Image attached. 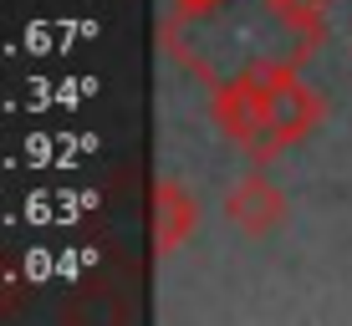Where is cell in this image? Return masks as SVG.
I'll use <instances>...</instances> for the list:
<instances>
[{
  "instance_id": "6da1fadb",
  "label": "cell",
  "mask_w": 352,
  "mask_h": 326,
  "mask_svg": "<svg viewBox=\"0 0 352 326\" xmlns=\"http://www.w3.org/2000/svg\"><path fill=\"white\" fill-rule=\"evenodd\" d=\"M210 117L230 143L245 148L250 163L265 168L276 153H286L281 138H276V123H271V87H265V77L256 71V62H245V71L220 77L210 87Z\"/></svg>"
},
{
  "instance_id": "7a4b0ae2",
  "label": "cell",
  "mask_w": 352,
  "mask_h": 326,
  "mask_svg": "<svg viewBox=\"0 0 352 326\" xmlns=\"http://www.w3.org/2000/svg\"><path fill=\"white\" fill-rule=\"evenodd\" d=\"M250 62H256V71L265 77V87H271V123H276L281 148L301 143L311 128H322L327 102H322L317 87L301 82V62L296 56H250Z\"/></svg>"
},
{
  "instance_id": "3957f363",
  "label": "cell",
  "mask_w": 352,
  "mask_h": 326,
  "mask_svg": "<svg viewBox=\"0 0 352 326\" xmlns=\"http://www.w3.org/2000/svg\"><path fill=\"white\" fill-rule=\"evenodd\" d=\"M286 214H291V204H286L281 189L261 174V163H256V174H245V178L225 194V220L235 224L240 235H250V240L276 235V229L286 224Z\"/></svg>"
},
{
  "instance_id": "277c9868",
  "label": "cell",
  "mask_w": 352,
  "mask_h": 326,
  "mask_svg": "<svg viewBox=\"0 0 352 326\" xmlns=\"http://www.w3.org/2000/svg\"><path fill=\"white\" fill-rule=\"evenodd\" d=\"M194 229H199V199L179 178H159L153 184V255L168 260L174 250L189 245Z\"/></svg>"
},
{
  "instance_id": "5b68a950",
  "label": "cell",
  "mask_w": 352,
  "mask_h": 326,
  "mask_svg": "<svg viewBox=\"0 0 352 326\" xmlns=\"http://www.w3.org/2000/svg\"><path fill=\"white\" fill-rule=\"evenodd\" d=\"M265 10H271V16L286 26V36L296 41L291 46L296 62H307V56L322 51V41H327V0H265Z\"/></svg>"
},
{
  "instance_id": "8992f818",
  "label": "cell",
  "mask_w": 352,
  "mask_h": 326,
  "mask_svg": "<svg viewBox=\"0 0 352 326\" xmlns=\"http://www.w3.org/2000/svg\"><path fill=\"white\" fill-rule=\"evenodd\" d=\"M220 5H225V0H168L164 31H189V26H199V21H210Z\"/></svg>"
}]
</instances>
